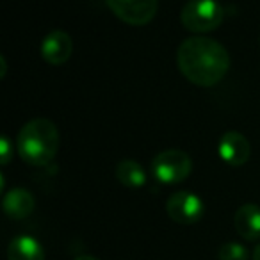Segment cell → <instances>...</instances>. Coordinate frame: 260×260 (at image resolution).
<instances>
[{"label": "cell", "mask_w": 260, "mask_h": 260, "mask_svg": "<svg viewBox=\"0 0 260 260\" xmlns=\"http://www.w3.org/2000/svg\"><path fill=\"white\" fill-rule=\"evenodd\" d=\"M178 70L200 87H212L224 79L230 68V55L221 43L209 38H189L178 47Z\"/></svg>", "instance_id": "cell-1"}, {"label": "cell", "mask_w": 260, "mask_h": 260, "mask_svg": "<svg viewBox=\"0 0 260 260\" xmlns=\"http://www.w3.org/2000/svg\"><path fill=\"white\" fill-rule=\"evenodd\" d=\"M59 150V128L47 118H36L22 126L16 138V152L30 166H48Z\"/></svg>", "instance_id": "cell-2"}, {"label": "cell", "mask_w": 260, "mask_h": 260, "mask_svg": "<svg viewBox=\"0 0 260 260\" xmlns=\"http://www.w3.org/2000/svg\"><path fill=\"white\" fill-rule=\"evenodd\" d=\"M224 9L217 0H189L182 8L180 22L189 32H210L223 23Z\"/></svg>", "instance_id": "cell-3"}, {"label": "cell", "mask_w": 260, "mask_h": 260, "mask_svg": "<svg viewBox=\"0 0 260 260\" xmlns=\"http://www.w3.org/2000/svg\"><path fill=\"white\" fill-rule=\"evenodd\" d=\"M192 171V160L189 153L182 150H164L152 160V173L160 184L175 185L184 182Z\"/></svg>", "instance_id": "cell-4"}, {"label": "cell", "mask_w": 260, "mask_h": 260, "mask_svg": "<svg viewBox=\"0 0 260 260\" xmlns=\"http://www.w3.org/2000/svg\"><path fill=\"white\" fill-rule=\"evenodd\" d=\"M111 13L128 25H146L153 20L159 0H105Z\"/></svg>", "instance_id": "cell-5"}, {"label": "cell", "mask_w": 260, "mask_h": 260, "mask_svg": "<svg viewBox=\"0 0 260 260\" xmlns=\"http://www.w3.org/2000/svg\"><path fill=\"white\" fill-rule=\"evenodd\" d=\"M203 202L198 194L191 191H177L168 198L166 212L171 221L178 224H192L202 219Z\"/></svg>", "instance_id": "cell-6"}, {"label": "cell", "mask_w": 260, "mask_h": 260, "mask_svg": "<svg viewBox=\"0 0 260 260\" xmlns=\"http://www.w3.org/2000/svg\"><path fill=\"white\" fill-rule=\"evenodd\" d=\"M217 153L221 160L228 166H242L248 162L251 155V146L249 141L241 134V132H226L217 143Z\"/></svg>", "instance_id": "cell-7"}, {"label": "cell", "mask_w": 260, "mask_h": 260, "mask_svg": "<svg viewBox=\"0 0 260 260\" xmlns=\"http://www.w3.org/2000/svg\"><path fill=\"white\" fill-rule=\"evenodd\" d=\"M40 52L48 64H64L73 54V41L64 30H52L43 38Z\"/></svg>", "instance_id": "cell-8"}, {"label": "cell", "mask_w": 260, "mask_h": 260, "mask_svg": "<svg viewBox=\"0 0 260 260\" xmlns=\"http://www.w3.org/2000/svg\"><path fill=\"white\" fill-rule=\"evenodd\" d=\"M34 207H36V202H34L32 192L22 187L11 189L2 200V209L9 219H25L34 212Z\"/></svg>", "instance_id": "cell-9"}, {"label": "cell", "mask_w": 260, "mask_h": 260, "mask_svg": "<svg viewBox=\"0 0 260 260\" xmlns=\"http://www.w3.org/2000/svg\"><path fill=\"white\" fill-rule=\"evenodd\" d=\"M234 226L237 234L246 241L260 239V207L255 203H244L234 216Z\"/></svg>", "instance_id": "cell-10"}, {"label": "cell", "mask_w": 260, "mask_h": 260, "mask_svg": "<svg viewBox=\"0 0 260 260\" xmlns=\"http://www.w3.org/2000/svg\"><path fill=\"white\" fill-rule=\"evenodd\" d=\"M8 260H45V249L38 239L18 235L9 242Z\"/></svg>", "instance_id": "cell-11"}, {"label": "cell", "mask_w": 260, "mask_h": 260, "mask_svg": "<svg viewBox=\"0 0 260 260\" xmlns=\"http://www.w3.org/2000/svg\"><path fill=\"white\" fill-rule=\"evenodd\" d=\"M116 178L123 187L139 189L146 184V173L143 166L136 160H121L116 166Z\"/></svg>", "instance_id": "cell-12"}, {"label": "cell", "mask_w": 260, "mask_h": 260, "mask_svg": "<svg viewBox=\"0 0 260 260\" xmlns=\"http://www.w3.org/2000/svg\"><path fill=\"white\" fill-rule=\"evenodd\" d=\"M219 260H248V249L239 242H224L217 251Z\"/></svg>", "instance_id": "cell-13"}, {"label": "cell", "mask_w": 260, "mask_h": 260, "mask_svg": "<svg viewBox=\"0 0 260 260\" xmlns=\"http://www.w3.org/2000/svg\"><path fill=\"white\" fill-rule=\"evenodd\" d=\"M13 155H15V148H13L11 141H9V138L2 136L0 138V162L6 166V164L11 162Z\"/></svg>", "instance_id": "cell-14"}, {"label": "cell", "mask_w": 260, "mask_h": 260, "mask_svg": "<svg viewBox=\"0 0 260 260\" xmlns=\"http://www.w3.org/2000/svg\"><path fill=\"white\" fill-rule=\"evenodd\" d=\"M0 64H2V70H0V79L6 75V72H8V64H6V57L4 55H0Z\"/></svg>", "instance_id": "cell-15"}, {"label": "cell", "mask_w": 260, "mask_h": 260, "mask_svg": "<svg viewBox=\"0 0 260 260\" xmlns=\"http://www.w3.org/2000/svg\"><path fill=\"white\" fill-rule=\"evenodd\" d=\"M251 260H260V244H256V248L253 249V255H251Z\"/></svg>", "instance_id": "cell-16"}, {"label": "cell", "mask_w": 260, "mask_h": 260, "mask_svg": "<svg viewBox=\"0 0 260 260\" xmlns=\"http://www.w3.org/2000/svg\"><path fill=\"white\" fill-rule=\"evenodd\" d=\"M75 260H98L96 256H91V255H82V256H77Z\"/></svg>", "instance_id": "cell-17"}]
</instances>
